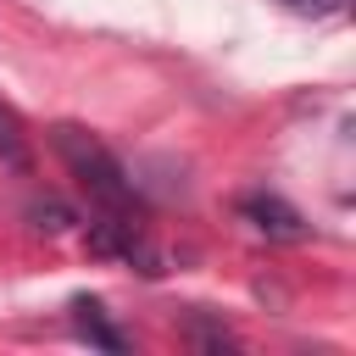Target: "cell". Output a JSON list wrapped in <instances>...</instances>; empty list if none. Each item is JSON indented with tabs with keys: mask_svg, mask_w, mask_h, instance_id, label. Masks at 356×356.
<instances>
[{
	"mask_svg": "<svg viewBox=\"0 0 356 356\" xmlns=\"http://www.w3.org/2000/svg\"><path fill=\"white\" fill-rule=\"evenodd\" d=\"M50 145H56L61 167L89 189V200H95L100 211H111V217H134V178L122 172V161H117L89 128H78V122H56V128H50Z\"/></svg>",
	"mask_w": 356,
	"mask_h": 356,
	"instance_id": "6da1fadb",
	"label": "cell"
},
{
	"mask_svg": "<svg viewBox=\"0 0 356 356\" xmlns=\"http://www.w3.org/2000/svg\"><path fill=\"white\" fill-rule=\"evenodd\" d=\"M239 211H245V222H250L256 234H267V239H284V245L306 239V217H300L289 200H278V195H250Z\"/></svg>",
	"mask_w": 356,
	"mask_h": 356,
	"instance_id": "7a4b0ae2",
	"label": "cell"
},
{
	"mask_svg": "<svg viewBox=\"0 0 356 356\" xmlns=\"http://www.w3.org/2000/svg\"><path fill=\"white\" fill-rule=\"evenodd\" d=\"M72 334H78V339H89V345H100V350H122V334L106 323L100 300H89V295H78V300H72Z\"/></svg>",
	"mask_w": 356,
	"mask_h": 356,
	"instance_id": "3957f363",
	"label": "cell"
},
{
	"mask_svg": "<svg viewBox=\"0 0 356 356\" xmlns=\"http://www.w3.org/2000/svg\"><path fill=\"white\" fill-rule=\"evenodd\" d=\"M0 161L17 167V172L28 167V134H22V117H17L6 100H0Z\"/></svg>",
	"mask_w": 356,
	"mask_h": 356,
	"instance_id": "277c9868",
	"label": "cell"
},
{
	"mask_svg": "<svg viewBox=\"0 0 356 356\" xmlns=\"http://www.w3.org/2000/svg\"><path fill=\"white\" fill-rule=\"evenodd\" d=\"M28 217H33V228H44V234H61V228L72 222V211H67L61 200H33Z\"/></svg>",
	"mask_w": 356,
	"mask_h": 356,
	"instance_id": "5b68a950",
	"label": "cell"
},
{
	"mask_svg": "<svg viewBox=\"0 0 356 356\" xmlns=\"http://www.w3.org/2000/svg\"><path fill=\"white\" fill-rule=\"evenodd\" d=\"M284 6H295V11H328L334 0H284Z\"/></svg>",
	"mask_w": 356,
	"mask_h": 356,
	"instance_id": "8992f818",
	"label": "cell"
}]
</instances>
